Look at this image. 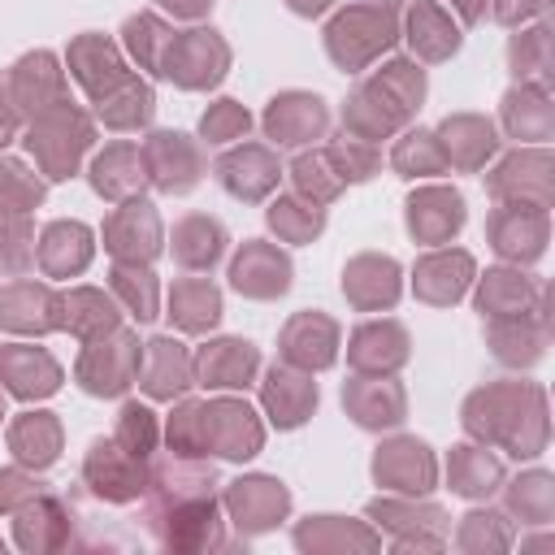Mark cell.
Masks as SVG:
<instances>
[{
    "label": "cell",
    "instance_id": "obj_1",
    "mask_svg": "<svg viewBox=\"0 0 555 555\" xmlns=\"http://www.w3.org/2000/svg\"><path fill=\"white\" fill-rule=\"evenodd\" d=\"M464 425L481 442H499L512 455L529 460L546 447V395L533 382L481 386L464 403Z\"/></svg>",
    "mask_w": 555,
    "mask_h": 555
},
{
    "label": "cell",
    "instance_id": "obj_2",
    "mask_svg": "<svg viewBox=\"0 0 555 555\" xmlns=\"http://www.w3.org/2000/svg\"><path fill=\"white\" fill-rule=\"evenodd\" d=\"M425 100V74L412 61H390L382 74L356 87V95L343 108V126L356 139H382L395 126H403Z\"/></svg>",
    "mask_w": 555,
    "mask_h": 555
},
{
    "label": "cell",
    "instance_id": "obj_3",
    "mask_svg": "<svg viewBox=\"0 0 555 555\" xmlns=\"http://www.w3.org/2000/svg\"><path fill=\"white\" fill-rule=\"evenodd\" d=\"M399 35V0H364L347 4L325 26V48L343 69H364L377 52H386Z\"/></svg>",
    "mask_w": 555,
    "mask_h": 555
},
{
    "label": "cell",
    "instance_id": "obj_4",
    "mask_svg": "<svg viewBox=\"0 0 555 555\" xmlns=\"http://www.w3.org/2000/svg\"><path fill=\"white\" fill-rule=\"evenodd\" d=\"M87 143H91V121H87V113H78L69 104L39 113L35 126L26 130V147L48 178H69L78 169V156L87 152Z\"/></svg>",
    "mask_w": 555,
    "mask_h": 555
},
{
    "label": "cell",
    "instance_id": "obj_5",
    "mask_svg": "<svg viewBox=\"0 0 555 555\" xmlns=\"http://www.w3.org/2000/svg\"><path fill=\"white\" fill-rule=\"evenodd\" d=\"M225 65H230V48L221 43L217 30H182L169 39L160 56V78L199 91V87H217Z\"/></svg>",
    "mask_w": 555,
    "mask_h": 555
},
{
    "label": "cell",
    "instance_id": "obj_6",
    "mask_svg": "<svg viewBox=\"0 0 555 555\" xmlns=\"http://www.w3.org/2000/svg\"><path fill=\"white\" fill-rule=\"evenodd\" d=\"M139 364H143V351L134 343V334L108 330L100 338H87L82 360H78V382L91 395H121L139 377Z\"/></svg>",
    "mask_w": 555,
    "mask_h": 555
},
{
    "label": "cell",
    "instance_id": "obj_7",
    "mask_svg": "<svg viewBox=\"0 0 555 555\" xmlns=\"http://www.w3.org/2000/svg\"><path fill=\"white\" fill-rule=\"evenodd\" d=\"M0 95L9 100V108L17 117H39V113L65 104V82L48 52H30L9 74H0Z\"/></svg>",
    "mask_w": 555,
    "mask_h": 555
},
{
    "label": "cell",
    "instance_id": "obj_8",
    "mask_svg": "<svg viewBox=\"0 0 555 555\" xmlns=\"http://www.w3.org/2000/svg\"><path fill=\"white\" fill-rule=\"evenodd\" d=\"M486 234H490V247L503 256V260H538L546 251V208L538 204H499L486 221Z\"/></svg>",
    "mask_w": 555,
    "mask_h": 555
},
{
    "label": "cell",
    "instance_id": "obj_9",
    "mask_svg": "<svg viewBox=\"0 0 555 555\" xmlns=\"http://www.w3.org/2000/svg\"><path fill=\"white\" fill-rule=\"evenodd\" d=\"M551 152L533 147V152H516L507 156L490 178H486V191L499 199V204H538V208H551L555 199V182H551Z\"/></svg>",
    "mask_w": 555,
    "mask_h": 555
},
{
    "label": "cell",
    "instance_id": "obj_10",
    "mask_svg": "<svg viewBox=\"0 0 555 555\" xmlns=\"http://www.w3.org/2000/svg\"><path fill=\"white\" fill-rule=\"evenodd\" d=\"M143 165H147V178L169 195H182L204 178V156H199L195 139H186L178 130H156L143 143Z\"/></svg>",
    "mask_w": 555,
    "mask_h": 555
},
{
    "label": "cell",
    "instance_id": "obj_11",
    "mask_svg": "<svg viewBox=\"0 0 555 555\" xmlns=\"http://www.w3.org/2000/svg\"><path fill=\"white\" fill-rule=\"evenodd\" d=\"M260 421L238 399L204 403V451H217L225 460H247L260 451Z\"/></svg>",
    "mask_w": 555,
    "mask_h": 555
},
{
    "label": "cell",
    "instance_id": "obj_12",
    "mask_svg": "<svg viewBox=\"0 0 555 555\" xmlns=\"http://www.w3.org/2000/svg\"><path fill=\"white\" fill-rule=\"evenodd\" d=\"M87 486L100 494V499H113V503H126V499H139L143 486H147V473L139 464V455H130L117 438L113 442H91L87 451V468H82Z\"/></svg>",
    "mask_w": 555,
    "mask_h": 555
},
{
    "label": "cell",
    "instance_id": "obj_13",
    "mask_svg": "<svg viewBox=\"0 0 555 555\" xmlns=\"http://www.w3.org/2000/svg\"><path fill=\"white\" fill-rule=\"evenodd\" d=\"M104 247L126 260V264H147L160 251V221L152 212V204L143 199H126L108 221H104Z\"/></svg>",
    "mask_w": 555,
    "mask_h": 555
},
{
    "label": "cell",
    "instance_id": "obj_14",
    "mask_svg": "<svg viewBox=\"0 0 555 555\" xmlns=\"http://www.w3.org/2000/svg\"><path fill=\"white\" fill-rule=\"evenodd\" d=\"M0 325L13 334H48L61 330V295H52L43 282H9L0 291Z\"/></svg>",
    "mask_w": 555,
    "mask_h": 555
},
{
    "label": "cell",
    "instance_id": "obj_15",
    "mask_svg": "<svg viewBox=\"0 0 555 555\" xmlns=\"http://www.w3.org/2000/svg\"><path fill=\"white\" fill-rule=\"evenodd\" d=\"M325 100L308 95V91H286L278 95L269 108H264V130L278 147H299V143H312L325 134Z\"/></svg>",
    "mask_w": 555,
    "mask_h": 555
},
{
    "label": "cell",
    "instance_id": "obj_16",
    "mask_svg": "<svg viewBox=\"0 0 555 555\" xmlns=\"http://www.w3.org/2000/svg\"><path fill=\"white\" fill-rule=\"evenodd\" d=\"M477 308L486 321H503V317H525V312H546V291L516 273V269H490L477 286Z\"/></svg>",
    "mask_w": 555,
    "mask_h": 555
},
{
    "label": "cell",
    "instance_id": "obj_17",
    "mask_svg": "<svg viewBox=\"0 0 555 555\" xmlns=\"http://www.w3.org/2000/svg\"><path fill=\"white\" fill-rule=\"evenodd\" d=\"M338 356V325L321 312H299L282 330V364H295L304 373L334 364Z\"/></svg>",
    "mask_w": 555,
    "mask_h": 555
},
{
    "label": "cell",
    "instance_id": "obj_18",
    "mask_svg": "<svg viewBox=\"0 0 555 555\" xmlns=\"http://www.w3.org/2000/svg\"><path fill=\"white\" fill-rule=\"evenodd\" d=\"M278 156L260 143H243L234 152H225L217 160V182L234 195V199H264L278 186Z\"/></svg>",
    "mask_w": 555,
    "mask_h": 555
},
{
    "label": "cell",
    "instance_id": "obj_19",
    "mask_svg": "<svg viewBox=\"0 0 555 555\" xmlns=\"http://www.w3.org/2000/svg\"><path fill=\"white\" fill-rule=\"evenodd\" d=\"M230 282H234V291H243V295H251V299H273V295H282V291L291 286V260H286L278 247L251 238V243H243V251L234 256Z\"/></svg>",
    "mask_w": 555,
    "mask_h": 555
},
{
    "label": "cell",
    "instance_id": "obj_20",
    "mask_svg": "<svg viewBox=\"0 0 555 555\" xmlns=\"http://www.w3.org/2000/svg\"><path fill=\"white\" fill-rule=\"evenodd\" d=\"M260 395H264V412L273 416L278 429L304 425L312 416V408H317V382L295 364H273Z\"/></svg>",
    "mask_w": 555,
    "mask_h": 555
},
{
    "label": "cell",
    "instance_id": "obj_21",
    "mask_svg": "<svg viewBox=\"0 0 555 555\" xmlns=\"http://www.w3.org/2000/svg\"><path fill=\"white\" fill-rule=\"evenodd\" d=\"M69 69L87 87L91 100H104L108 91H117L130 78V69L121 65V52L104 35H78L69 43Z\"/></svg>",
    "mask_w": 555,
    "mask_h": 555
},
{
    "label": "cell",
    "instance_id": "obj_22",
    "mask_svg": "<svg viewBox=\"0 0 555 555\" xmlns=\"http://www.w3.org/2000/svg\"><path fill=\"white\" fill-rule=\"evenodd\" d=\"M373 473H377V481L390 486V490L425 494V490L434 486V455H429V447L416 442V438H395V442L377 447Z\"/></svg>",
    "mask_w": 555,
    "mask_h": 555
},
{
    "label": "cell",
    "instance_id": "obj_23",
    "mask_svg": "<svg viewBox=\"0 0 555 555\" xmlns=\"http://www.w3.org/2000/svg\"><path fill=\"white\" fill-rule=\"evenodd\" d=\"M464 225V199L451 186H425L408 199V230L416 243H447Z\"/></svg>",
    "mask_w": 555,
    "mask_h": 555
},
{
    "label": "cell",
    "instance_id": "obj_24",
    "mask_svg": "<svg viewBox=\"0 0 555 555\" xmlns=\"http://www.w3.org/2000/svg\"><path fill=\"white\" fill-rule=\"evenodd\" d=\"M139 382L152 399H173L186 386H195V364L186 356V347L178 338H152L143 347V364H139Z\"/></svg>",
    "mask_w": 555,
    "mask_h": 555
},
{
    "label": "cell",
    "instance_id": "obj_25",
    "mask_svg": "<svg viewBox=\"0 0 555 555\" xmlns=\"http://www.w3.org/2000/svg\"><path fill=\"white\" fill-rule=\"evenodd\" d=\"M0 382L17 395V399H43L61 386V364L43 351V347H0Z\"/></svg>",
    "mask_w": 555,
    "mask_h": 555
},
{
    "label": "cell",
    "instance_id": "obj_26",
    "mask_svg": "<svg viewBox=\"0 0 555 555\" xmlns=\"http://www.w3.org/2000/svg\"><path fill=\"white\" fill-rule=\"evenodd\" d=\"M225 503H230L238 529H251V533H256V529H269L273 520L286 516L291 494H286L282 481H273V477H238V481L225 490Z\"/></svg>",
    "mask_w": 555,
    "mask_h": 555
},
{
    "label": "cell",
    "instance_id": "obj_27",
    "mask_svg": "<svg viewBox=\"0 0 555 555\" xmlns=\"http://www.w3.org/2000/svg\"><path fill=\"white\" fill-rule=\"evenodd\" d=\"M147 182V165H143V152L134 143H108L95 165H91V186L104 195V199H139Z\"/></svg>",
    "mask_w": 555,
    "mask_h": 555
},
{
    "label": "cell",
    "instance_id": "obj_28",
    "mask_svg": "<svg viewBox=\"0 0 555 555\" xmlns=\"http://www.w3.org/2000/svg\"><path fill=\"white\" fill-rule=\"evenodd\" d=\"M347 360L356 364V373H395L408 360V334L395 321H369L351 334Z\"/></svg>",
    "mask_w": 555,
    "mask_h": 555
},
{
    "label": "cell",
    "instance_id": "obj_29",
    "mask_svg": "<svg viewBox=\"0 0 555 555\" xmlns=\"http://www.w3.org/2000/svg\"><path fill=\"white\" fill-rule=\"evenodd\" d=\"M447 165H460V169H481L486 156H494L499 139H494V126L486 117H473V113H460V117H447L442 130L434 134Z\"/></svg>",
    "mask_w": 555,
    "mask_h": 555
},
{
    "label": "cell",
    "instance_id": "obj_30",
    "mask_svg": "<svg viewBox=\"0 0 555 555\" xmlns=\"http://www.w3.org/2000/svg\"><path fill=\"white\" fill-rule=\"evenodd\" d=\"M343 291L356 308H390L399 299V264L390 256H356L343 273Z\"/></svg>",
    "mask_w": 555,
    "mask_h": 555
},
{
    "label": "cell",
    "instance_id": "obj_31",
    "mask_svg": "<svg viewBox=\"0 0 555 555\" xmlns=\"http://www.w3.org/2000/svg\"><path fill=\"white\" fill-rule=\"evenodd\" d=\"M486 338L503 364H538L546 347V312H525V317H503L486 325Z\"/></svg>",
    "mask_w": 555,
    "mask_h": 555
},
{
    "label": "cell",
    "instance_id": "obj_32",
    "mask_svg": "<svg viewBox=\"0 0 555 555\" xmlns=\"http://www.w3.org/2000/svg\"><path fill=\"white\" fill-rule=\"evenodd\" d=\"M343 403L356 416V425L364 429H386L403 421V390L395 382H373V377H356L343 386Z\"/></svg>",
    "mask_w": 555,
    "mask_h": 555
},
{
    "label": "cell",
    "instance_id": "obj_33",
    "mask_svg": "<svg viewBox=\"0 0 555 555\" xmlns=\"http://www.w3.org/2000/svg\"><path fill=\"white\" fill-rule=\"evenodd\" d=\"M468 278H473V256L447 247L416 264V295L425 304H455L468 291Z\"/></svg>",
    "mask_w": 555,
    "mask_h": 555
},
{
    "label": "cell",
    "instance_id": "obj_34",
    "mask_svg": "<svg viewBox=\"0 0 555 555\" xmlns=\"http://www.w3.org/2000/svg\"><path fill=\"white\" fill-rule=\"evenodd\" d=\"M91 260V230L82 221H52L39 238V264L48 278L82 273Z\"/></svg>",
    "mask_w": 555,
    "mask_h": 555
},
{
    "label": "cell",
    "instance_id": "obj_35",
    "mask_svg": "<svg viewBox=\"0 0 555 555\" xmlns=\"http://www.w3.org/2000/svg\"><path fill=\"white\" fill-rule=\"evenodd\" d=\"M191 364L199 386H247L256 373V347L243 338H221V343H208Z\"/></svg>",
    "mask_w": 555,
    "mask_h": 555
},
{
    "label": "cell",
    "instance_id": "obj_36",
    "mask_svg": "<svg viewBox=\"0 0 555 555\" xmlns=\"http://www.w3.org/2000/svg\"><path fill=\"white\" fill-rule=\"evenodd\" d=\"M217 317H221V295H217V286L208 278H182V282H173V291H169V321L178 330L204 334V330L217 325Z\"/></svg>",
    "mask_w": 555,
    "mask_h": 555
},
{
    "label": "cell",
    "instance_id": "obj_37",
    "mask_svg": "<svg viewBox=\"0 0 555 555\" xmlns=\"http://www.w3.org/2000/svg\"><path fill=\"white\" fill-rule=\"evenodd\" d=\"M503 126L512 139H551V126H555V113H551V95L546 87H529L520 82L516 91L503 95Z\"/></svg>",
    "mask_w": 555,
    "mask_h": 555
},
{
    "label": "cell",
    "instance_id": "obj_38",
    "mask_svg": "<svg viewBox=\"0 0 555 555\" xmlns=\"http://www.w3.org/2000/svg\"><path fill=\"white\" fill-rule=\"evenodd\" d=\"M408 39H412L416 56H425V61H447L460 48V30L434 0H416L408 9Z\"/></svg>",
    "mask_w": 555,
    "mask_h": 555
},
{
    "label": "cell",
    "instance_id": "obj_39",
    "mask_svg": "<svg viewBox=\"0 0 555 555\" xmlns=\"http://www.w3.org/2000/svg\"><path fill=\"white\" fill-rule=\"evenodd\" d=\"M225 251V230L221 221L204 217V212H191L173 225V260L186 264V269H208L217 264V256Z\"/></svg>",
    "mask_w": 555,
    "mask_h": 555
},
{
    "label": "cell",
    "instance_id": "obj_40",
    "mask_svg": "<svg viewBox=\"0 0 555 555\" xmlns=\"http://www.w3.org/2000/svg\"><path fill=\"white\" fill-rule=\"evenodd\" d=\"M61 330H69L78 338H100V334L117 330V308L104 291L78 286L69 295H61Z\"/></svg>",
    "mask_w": 555,
    "mask_h": 555
},
{
    "label": "cell",
    "instance_id": "obj_41",
    "mask_svg": "<svg viewBox=\"0 0 555 555\" xmlns=\"http://www.w3.org/2000/svg\"><path fill=\"white\" fill-rule=\"evenodd\" d=\"M9 447H13L17 460L43 468V464H52L56 451H61V425H56L48 412H26V416H17V421L9 425Z\"/></svg>",
    "mask_w": 555,
    "mask_h": 555
},
{
    "label": "cell",
    "instance_id": "obj_42",
    "mask_svg": "<svg viewBox=\"0 0 555 555\" xmlns=\"http://www.w3.org/2000/svg\"><path fill=\"white\" fill-rule=\"evenodd\" d=\"M95 108H100L104 126H113V130H134V126H143V121L152 117L156 100H152V87L130 74L117 91H108L104 100H95Z\"/></svg>",
    "mask_w": 555,
    "mask_h": 555
},
{
    "label": "cell",
    "instance_id": "obj_43",
    "mask_svg": "<svg viewBox=\"0 0 555 555\" xmlns=\"http://www.w3.org/2000/svg\"><path fill=\"white\" fill-rule=\"evenodd\" d=\"M507 61H512V74L529 87H551V30L546 26H533V30H520L507 48Z\"/></svg>",
    "mask_w": 555,
    "mask_h": 555
},
{
    "label": "cell",
    "instance_id": "obj_44",
    "mask_svg": "<svg viewBox=\"0 0 555 555\" xmlns=\"http://www.w3.org/2000/svg\"><path fill=\"white\" fill-rule=\"evenodd\" d=\"M503 481V464L494 455H486L481 447H455L451 451V486L468 499L490 494Z\"/></svg>",
    "mask_w": 555,
    "mask_h": 555
},
{
    "label": "cell",
    "instance_id": "obj_45",
    "mask_svg": "<svg viewBox=\"0 0 555 555\" xmlns=\"http://www.w3.org/2000/svg\"><path fill=\"white\" fill-rule=\"evenodd\" d=\"M121 35H126V48H130V56H134L143 69L160 74V56H165V48H169L173 30H169L160 17H152V13H139V17H130V22L121 26Z\"/></svg>",
    "mask_w": 555,
    "mask_h": 555
},
{
    "label": "cell",
    "instance_id": "obj_46",
    "mask_svg": "<svg viewBox=\"0 0 555 555\" xmlns=\"http://www.w3.org/2000/svg\"><path fill=\"white\" fill-rule=\"evenodd\" d=\"M295 186L312 199V204H325V199H334L338 191H343V173H338V165L330 160V152H308V156H299L295 160Z\"/></svg>",
    "mask_w": 555,
    "mask_h": 555
},
{
    "label": "cell",
    "instance_id": "obj_47",
    "mask_svg": "<svg viewBox=\"0 0 555 555\" xmlns=\"http://www.w3.org/2000/svg\"><path fill=\"white\" fill-rule=\"evenodd\" d=\"M108 282H113V291L121 295V304H126L130 317H139V321H152V317H156V278H152L147 269L121 260V264L108 273Z\"/></svg>",
    "mask_w": 555,
    "mask_h": 555
},
{
    "label": "cell",
    "instance_id": "obj_48",
    "mask_svg": "<svg viewBox=\"0 0 555 555\" xmlns=\"http://www.w3.org/2000/svg\"><path fill=\"white\" fill-rule=\"evenodd\" d=\"M395 169L403 173V178H416V173H442L447 169V156H442V147H438V139L429 134V130H412V134H403L399 143H395Z\"/></svg>",
    "mask_w": 555,
    "mask_h": 555
},
{
    "label": "cell",
    "instance_id": "obj_49",
    "mask_svg": "<svg viewBox=\"0 0 555 555\" xmlns=\"http://www.w3.org/2000/svg\"><path fill=\"white\" fill-rule=\"evenodd\" d=\"M269 225H273L282 238H291V243H308V238L321 234L325 212H321L317 204H308V199H278V204L269 208Z\"/></svg>",
    "mask_w": 555,
    "mask_h": 555
},
{
    "label": "cell",
    "instance_id": "obj_50",
    "mask_svg": "<svg viewBox=\"0 0 555 555\" xmlns=\"http://www.w3.org/2000/svg\"><path fill=\"white\" fill-rule=\"evenodd\" d=\"M507 503H512V512H520V520H538V525H542V520H551L555 486H551V477H546V473H529V477L512 481Z\"/></svg>",
    "mask_w": 555,
    "mask_h": 555
},
{
    "label": "cell",
    "instance_id": "obj_51",
    "mask_svg": "<svg viewBox=\"0 0 555 555\" xmlns=\"http://www.w3.org/2000/svg\"><path fill=\"white\" fill-rule=\"evenodd\" d=\"M39 199H43V182L17 160H0V212H26Z\"/></svg>",
    "mask_w": 555,
    "mask_h": 555
},
{
    "label": "cell",
    "instance_id": "obj_52",
    "mask_svg": "<svg viewBox=\"0 0 555 555\" xmlns=\"http://www.w3.org/2000/svg\"><path fill=\"white\" fill-rule=\"evenodd\" d=\"M117 442L130 451V455H147L156 447V416L143 408V403H126L121 416H117Z\"/></svg>",
    "mask_w": 555,
    "mask_h": 555
},
{
    "label": "cell",
    "instance_id": "obj_53",
    "mask_svg": "<svg viewBox=\"0 0 555 555\" xmlns=\"http://www.w3.org/2000/svg\"><path fill=\"white\" fill-rule=\"evenodd\" d=\"M30 256H35V247H30L26 212H0V264L17 273V269L30 264Z\"/></svg>",
    "mask_w": 555,
    "mask_h": 555
},
{
    "label": "cell",
    "instance_id": "obj_54",
    "mask_svg": "<svg viewBox=\"0 0 555 555\" xmlns=\"http://www.w3.org/2000/svg\"><path fill=\"white\" fill-rule=\"evenodd\" d=\"M247 126H251V117H247V108H243V104H234V100H217V104L204 113V121H199V130H204V139H208V143L243 139V134H247Z\"/></svg>",
    "mask_w": 555,
    "mask_h": 555
},
{
    "label": "cell",
    "instance_id": "obj_55",
    "mask_svg": "<svg viewBox=\"0 0 555 555\" xmlns=\"http://www.w3.org/2000/svg\"><path fill=\"white\" fill-rule=\"evenodd\" d=\"M325 152H330V160L338 165V173H343L347 182H360V178H369V173L377 169V152H373V143L356 139V134H343V139L330 143Z\"/></svg>",
    "mask_w": 555,
    "mask_h": 555
},
{
    "label": "cell",
    "instance_id": "obj_56",
    "mask_svg": "<svg viewBox=\"0 0 555 555\" xmlns=\"http://www.w3.org/2000/svg\"><path fill=\"white\" fill-rule=\"evenodd\" d=\"M169 447L178 455H204V403H182L169 416Z\"/></svg>",
    "mask_w": 555,
    "mask_h": 555
},
{
    "label": "cell",
    "instance_id": "obj_57",
    "mask_svg": "<svg viewBox=\"0 0 555 555\" xmlns=\"http://www.w3.org/2000/svg\"><path fill=\"white\" fill-rule=\"evenodd\" d=\"M35 494H43L39 481H30L22 473H0V512H9L13 503H30Z\"/></svg>",
    "mask_w": 555,
    "mask_h": 555
},
{
    "label": "cell",
    "instance_id": "obj_58",
    "mask_svg": "<svg viewBox=\"0 0 555 555\" xmlns=\"http://www.w3.org/2000/svg\"><path fill=\"white\" fill-rule=\"evenodd\" d=\"M542 9H546V0H494V17L507 22V26H516V22H525Z\"/></svg>",
    "mask_w": 555,
    "mask_h": 555
},
{
    "label": "cell",
    "instance_id": "obj_59",
    "mask_svg": "<svg viewBox=\"0 0 555 555\" xmlns=\"http://www.w3.org/2000/svg\"><path fill=\"white\" fill-rule=\"evenodd\" d=\"M173 17H204L212 9V0H160Z\"/></svg>",
    "mask_w": 555,
    "mask_h": 555
},
{
    "label": "cell",
    "instance_id": "obj_60",
    "mask_svg": "<svg viewBox=\"0 0 555 555\" xmlns=\"http://www.w3.org/2000/svg\"><path fill=\"white\" fill-rule=\"evenodd\" d=\"M13 130H17V113H13V108H9V100L0 95V147L13 139Z\"/></svg>",
    "mask_w": 555,
    "mask_h": 555
},
{
    "label": "cell",
    "instance_id": "obj_61",
    "mask_svg": "<svg viewBox=\"0 0 555 555\" xmlns=\"http://www.w3.org/2000/svg\"><path fill=\"white\" fill-rule=\"evenodd\" d=\"M451 4H455V13L464 22H481L486 17V0H451Z\"/></svg>",
    "mask_w": 555,
    "mask_h": 555
},
{
    "label": "cell",
    "instance_id": "obj_62",
    "mask_svg": "<svg viewBox=\"0 0 555 555\" xmlns=\"http://www.w3.org/2000/svg\"><path fill=\"white\" fill-rule=\"evenodd\" d=\"M286 4H291L295 13H304V17H317V13H321L330 0H286Z\"/></svg>",
    "mask_w": 555,
    "mask_h": 555
},
{
    "label": "cell",
    "instance_id": "obj_63",
    "mask_svg": "<svg viewBox=\"0 0 555 555\" xmlns=\"http://www.w3.org/2000/svg\"><path fill=\"white\" fill-rule=\"evenodd\" d=\"M0 416H4V399H0Z\"/></svg>",
    "mask_w": 555,
    "mask_h": 555
}]
</instances>
